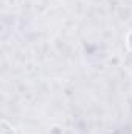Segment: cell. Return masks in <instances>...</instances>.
Returning a JSON list of instances; mask_svg holds the SVG:
<instances>
[{"label": "cell", "instance_id": "1", "mask_svg": "<svg viewBox=\"0 0 132 134\" xmlns=\"http://www.w3.org/2000/svg\"><path fill=\"white\" fill-rule=\"evenodd\" d=\"M128 45H129V48L132 50V33H129V36H128Z\"/></svg>", "mask_w": 132, "mask_h": 134}]
</instances>
